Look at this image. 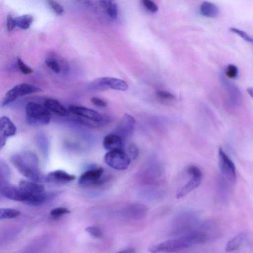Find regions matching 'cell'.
<instances>
[{"mask_svg": "<svg viewBox=\"0 0 253 253\" xmlns=\"http://www.w3.org/2000/svg\"><path fill=\"white\" fill-rule=\"evenodd\" d=\"M91 87L97 90L111 88L120 91H126L128 89L127 83L121 79L113 77H102L94 80L90 84Z\"/></svg>", "mask_w": 253, "mask_h": 253, "instance_id": "obj_11", "label": "cell"}, {"mask_svg": "<svg viewBox=\"0 0 253 253\" xmlns=\"http://www.w3.org/2000/svg\"><path fill=\"white\" fill-rule=\"evenodd\" d=\"M44 106L49 111L62 117H67L70 111L59 101L53 98H47L44 102Z\"/></svg>", "mask_w": 253, "mask_h": 253, "instance_id": "obj_21", "label": "cell"}, {"mask_svg": "<svg viewBox=\"0 0 253 253\" xmlns=\"http://www.w3.org/2000/svg\"><path fill=\"white\" fill-rule=\"evenodd\" d=\"M70 112L76 115L86 118L95 122L100 123L104 120L103 116L95 110L85 107L70 105L68 107Z\"/></svg>", "mask_w": 253, "mask_h": 253, "instance_id": "obj_16", "label": "cell"}, {"mask_svg": "<svg viewBox=\"0 0 253 253\" xmlns=\"http://www.w3.org/2000/svg\"><path fill=\"white\" fill-rule=\"evenodd\" d=\"M104 161L110 167L118 170L127 169L130 164L129 155L123 149L108 151Z\"/></svg>", "mask_w": 253, "mask_h": 253, "instance_id": "obj_8", "label": "cell"}, {"mask_svg": "<svg viewBox=\"0 0 253 253\" xmlns=\"http://www.w3.org/2000/svg\"><path fill=\"white\" fill-rule=\"evenodd\" d=\"M116 253H135V250L133 248H128L122 250Z\"/></svg>", "mask_w": 253, "mask_h": 253, "instance_id": "obj_38", "label": "cell"}, {"mask_svg": "<svg viewBox=\"0 0 253 253\" xmlns=\"http://www.w3.org/2000/svg\"><path fill=\"white\" fill-rule=\"evenodd\" d=\"M70 212V210L67 208L65 207H57L50 211V215L53 218L56 219Z\"/></svg>", "mask_w": 253, "mask_h": 253, "instance_id": "obj_28", "label": "cell"}, {"mask_svg": "<svg viewBox=\"0 0 253 253\" xmlns=\"http://www.w3.org/2000/svg\"><path fill=\"white\" fill-rule=\"evenodd\" d=\"M11 162L24 176L29 180L40 183L44 182V176L40 171L37 156L31 152L25 151L15 154Z\"/></svg>", "mask_w": 253, "mask_h": 253, "instance_id": "obj_2", "label": "cell"}, {"mask_svg": "<svg viewBox=\"0 0 253 253\" xmlns=\"http://www.w3.org/2000/svg\"><path fill=\"white\" fill-rule=\"evenodd\" d=\"M148 208L145 205L134 203L123 206L118 211V214L126 220H139L146 216Z\"/></svg>", "mask_w": 253, "mask_h": 253, "instance_id": "obj_9", "label": "cell"}, {"mask_svg": "<svg viewBox=\"0 0 253 253\" xmlns=\"http://www.w3.org/2000/svg\"><path fill=\"white\" fill-rule=\"evenodd\" d=\"M103 145L109 151L123 149V140L115 133L108 134L103 139Z\"/></svg>", "mask_w": 253, "mask_h": 253, "instance_id": "obj_19", "label": "cell"}, {"mask_svg": "<svg viewBox=\"0 0 253 253\" xmlns=\"http://www.w3.org/2000/svg\"><path fill=\"white\" fill-rule=\"evenodd\" d=\"M100 6L104 9L107 15L112 19L117 18L118 14V8L117 4L111 0H99Z\"/></svg>", "mask_w": 253, "mask_h": 253, "instance_id": "obj_24", "label": "cell"}, {"mask_svg": "<svg viewBox=\"0 0 253 253\" xmlns=\"http://www.w3.org/2000/svg\"><path fill=\"white\" fill-rule=\"evenodd\" d=\"M207 243L204 235L198 230L192 233L154 245L148 251L151 253H172L177 252L196 245Z\"/></svg>", "mask_w": 253, "mask_h": 253, "instance_id": "obj_1", "label": "cell"}, {"mask_svg": "<svg viewBox=\"0 0 253 253\" xmlns=\"http://www.w3.org/2000/svg\"><path fill=\"white\" fill-rule=\"evenodd\" d=\"M220 80L227 93L229 102L235 106L239 105L242 98V92L239 87L223 75H220Z\"/></svg>", "mask_w": 253, "mask_h": 253, "instance_id": "obj_13", "label": "cell"}, {"mask_svg": "<svg viewBox=\"0 0 253 253\" xmlns=\"http://www.w3.org/2000/svg\"><path fill=\"white\" fill-rule=\"evenodd\" d=\"M187 172L190 175V178L188 182L178 192L176 197L181 198L201 184L203 179V173L201 170L196 166L191 165L187 169Z\"/></svg>", "mask_w": 253, "mask_h": 253, "instance_id": "obj_10", "label": "cell"}, {"mask_svg": "<svg viewBox=\"0 0 253 253\" xmlns=\"http://www.w3.org/2000/svg\"><path fill=\"white\" fill-rule=\"evenodd\" d=\"M17 127L6 116H2L0 118V145L3 147L6 143L7 137L14 135Z\"/></svg>", "mask_w": 253, "mask_h": 253, "instance_id": "obj_15", "label": "cell"}, {"mask_svg": "<svg viewBox=\"0 0 253 253\" xmlns=\"http://www.w3.org/2000/svg\"><path fill=\"white\" fill-rule=\"evenodd\" d=\"M225 75L227 79H236L239 75V70L238 67L233 64H229L227 65L225 68Z\"/></svg>", "mask_w": 253, "mask_h": 253, "instance_id": "obj_27", "label": "cell"}, {"mask_svg": "<svg viewBox=\"0 0 253 253\" xmlns=\"http://www.w3.org/2000/svg\"><path fill=\"white\" fill-rule=\"evenodd\" d=\"M85 231L95 238H101L103 236L102 229L97 226H88L85 228Z\"/></svg>", "mask_w": 253, "mask_h": 253, "instance_id": "obj_31", "label": "cell"}, {"mask_svg": "<svg viewBox=\"0 0 253 253\" xmlns=\"http://www.w3.org/2000/svg\"><path fill=\"white\" fill-rule=\"evenodd\" d=\"M15 26L26 30L30 28L33 21V17L29 14H24L14 18Z\"/></svg>", "mask_w": 253, "mask_h": 253, "instance_id": "obj_25", "label": "cell"}, {"mask_svg": "<svg viewBox=\"0 0 253 253\" xmlns=\"http://www.w3.org/2000/svg\"><path fill=\"white\" fill-rule=\"evenodd\" d=\"M156 95L162 99L175 100V96L169 92L164 90H158L156 92Z\"/></svg>", "mask_w": 253, "mask_h": 253, "instance_id": "obj_34", "label": "cell"}, {"mask_svg": "<svg viewBox=\"0 0 253 253\" xmlns=\"http://www.w3.org/2000/svg\"><path fill=\"white\" fill-rule=\"evenodd\" d=\"M218 159L221 172V181L230 187L234 185L237 180L235 166L221 147L218 150Z\"/></svg>", "mask_w": 253, "mask_h": 253, "instance_id": "obj_6", "label": "cell"}, {"mask_svg": "<svg viewBox=\"0 0 253 253\" xmlns=\"http://www.w3.org/2000/svg\"><path fill=\"white\" fill-rule=\"evenodd\" d=\"M201 222L199 216L194 211L180 212L172 220L169 234L174 237L189 234L197 228Z\"/></svg>", "mask_w": 253, "mask_h": 253, "instance_id": "obj_3", "label": "cell"}, {"mask_svg": "<svg viewBox=\"0 0 253 253\" xmlns=\"http://www.w3.org/2000/svg\"><path fill=\"white\" fill-rule=\"evenodd\" d=\"M20 213L19 211L15 209L1 208L0 209V219L14 218L19 216Z\"/></svg>", "mask_w": 253, "mask_h": 253, "instance_id": "obj_26", "label": "cell"}, {"mask_svg": "<svg viewBox=\"0 0 253 253\" xmlns=\"http://www.w3.org/2000/svg\"><path fill=\"white\" fill-rule=\"evenodd\" d=\"M17 63L19 69L23 74L28 75L33 72V70L29 66L26 65L20 58H17Z\"/></svg>", "mask_w": 253, "mask_h": 253, "instance_id": "obj_32", "label": "cell"}, {"mask_svg": "<svg viewBox=\"0 0 253 253\" xmlns=\"http://www.w3.org/2000/svg\"><path fill=\"white\" fill-rule=\"evenodd\" d=\"M27 123L32 126L48 125L50 121V111L45 107L35 102H28L25 107Z\"/></svg>", "mask_w": 253, "mask_h": 253, "instance_id": "obj_5", "label": "cell"}, {"mask_svg": "<svg viewBox=\"0 0 253 253\" xmlns=\"http://www.w3.org/2000/svg\"><path fill=\"white\" fill-rule=\"evenodd\" d=\"M247 235L244 232H241L237 235L227 243L225 250L226 252H232L239 249L245 242Z\"/></svg>", "mask_w": 253, "mask_h": 253, "instance_id": "obj_23", "label": "cell"}, {"mask_svg": "<svg viewBox=\"0 0 253 253\" xmlns=\"http://www.w3.org/2000/svg\"><path fill=\"white\" fill-rule=\"evenodd\" d=\"M42 91V89L37 86L22 83L14 86L5 94L1 102V106H5L17 99L26 95Z\"/></svg>", "mask_w": 253, "mask_h": 253, "instance_id": "obj_7", "label": "cell"}, {"mask_svg": "<svg viewBox=\"0 0 253 253\" xmlns=\"http://www.w3.org/2000/svg\"><path fill=\"white\" fill-rule=\"evenodd\" d=\"M6 29L9 32L11 31L16 27L14 18L10 15H8L6 18Z\"/></svg>", "mask_w": 253, "mask_h": 253, "instance_id": "obj_36", "label": "cell"}, {"mask_svg": "<svg viewBox=\"0 0 253 253\" xmlns=\"http://www.w3.org/2000/svg\"><path fill=\"white\" fill-rule=\"evenodd\" d=\"M19 188L27 197L26 204L32 206H39L46 202L48 196L46 193L43 185L30 180H21Z\"/></svg>", "mask_w": 253, "mask_h": 253, "instance_id": "obj_4", "label": "cell"}, {"mask_svg": "<svg viewBox=\"0 0 253 253\" xmlns=\"http://www.w3.org/2000/svg\"><path fill=\"white\" fill-rule=\"evenodd\" d=\"M45 63L49 69L56 73H59L61 71L65 73L69 70L68 63L63 58L49 56L45 59Z\"/></svg>", "mask_w": 253, "mask_h": 253, "instance_id": "obj_20", "label": "cell"}, {"mask_svg": "<svg viewBox=\"0 0 253 253\" xmlns=\"http://www.w3.org/2000/svg\"><path fill=\"white\" fill-rule=\"evenodd\" d=\"M90 101L94 105L97 106L106 107L107 105L105 101L96 97H91L90 99Z\"/></svg>", "mask_w": 253, "mask_h": 253, "instance_id": "obj_37", "label": "cell"}, {"mask_svg": "<svg viewBox=\"0 0 253 253\" xmlns=\"http://www.w3.org/2000/svg\"><path fill=\"white\" fill-rule=\"evenodd\" d=\"M142 2L145 7L151 12L155 13L158 10V6L152 1L150 0H142Z\"/></svg>", "mask_w": 253, "mask_h": 253, "instance_id": "obj_35", "label": "cell"}, {"mask_svg": "<svg viewBox=\"0 0 253 253\" xmlns=\"http://www.w3.org/2000/svg\"><path fill=\"white\" fill-rule=\"evenodd\" d=\"M247 92L249 95L253 98V87L250 86L247 88Z\"/></svg>", "mask_w": 253, "mask_h": 253, "instance_id": "obj_39", "label": "cell"}, {"mask_svg": "<svg viewBox=\"0 0 253 253\" xmlns=\"http://www.w3.org/2000/svg\"><path fill=\"white\" fill-rule=\"evenodd\" d=\"M128 152L130 159L135 160L139 155V149L135 144L131 143L128 145Z\"/></svg>", "mask_w": 253, "mask_h": 253, "instance_id": "obj_33", "label": "cell"}, {"mask_svg": "<svg viewBox=\"0 0 253 253\" xmlns=\"http://www.w3.org/2000/svg\"><path fill=\"white\" fill-rule=\"evenodd\" d=\"M135 123L133 117L127 114H124L117 126L115 133L121 136L123 141L127 139L133 133Z\"/></svg>", "mask_w": 253, "mask_h": 253, "instance_id": "obj_14", "label": "cell"}, {"mask_svg": "<svg viewBox=\"0 0 253 253\" xmlns=\"http://www.w3.org/2000/svg\"><path fill=\"white\" fill-rule=\"evenodd\" d=\"M48 7L57 15H62L64 12L63 7L58 2L54 0L46 1Z\"/></svg>", "mask_w": 253, "mask_h": 253, "instance_id": "obj_29", "label": "cell"}, {"mask_svg": "<svg viewBox=\"0 0 253 253\" xmlns=\"http://www.w3.org/2000/svg\"><path fill=\"white\" fill-rule=\"evenodd\" d=\"M230 31L233 33L238 35L245 41L252 43L253 44V38L251 37L248 33L245 31L237 28L236 27H230Z\"/></svg>", "mask_w": 253, "mask_h": 253, "instance_id": "obj_30", "label": "cell"}, {"mask_svg": "<svg viewBox=\"0 0 253 253\" xmlns=\"http://www.w3.org/2000/svg\"><path fill=\"white\" fill-rule=\"evenodd\" d=\"M201 14L205 17L209 18L217 17L220 12L218 6L210 1H203L200 7Z\"/></svg>", "mask_w": 253, "mask_h": 253, "instance_id": "obj_22", "label": "cell"}, {"mask_svg": "<svg viewBox=\"0 0 253 253\" xmlns=\"http://www.w3.org/2000/svg\"><path fill=\"white\" fill-rule=\"evenodd\" d=\"M76 178L74 175L58 169L48 173L44 176V182L47 183H66L73 181Z\"/></svg>", "mask_w": 253, "mask_h": 253, "instance_id": "obj_18", "label": "cell"}, {"mask_svg": "<svg viewBox=\"0 0 253 253\" xmlns=\"http://www.w3.org/2000/svg\"><path fill=\"white\" fill-rule=\"evenodd\" d=\"M1 194L4 197L18 202L26 203L27 197L19 186L4 185L1 188Z\"/></svg>", "mask_w": 253, "mask_h": 253, "instance_id": "obj_17", "label": "cell"}, {"mask_svg": "<svg viewBox=\"0 0 253 253\" xmlns=\"http://www.w3.org/2000/svg\"><path fill=\"white\" fill-rule=\"evenodd\" d=\"M104 169L101 167L90 169L81 174L78 183L83 186H88L102 184L107 178H102Z\"/></svg>", "mask_w": 253, "mask_h": 253, "instance_id": "obj_12", "label": "cell"}]
</instances>
